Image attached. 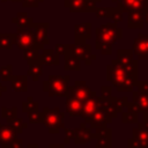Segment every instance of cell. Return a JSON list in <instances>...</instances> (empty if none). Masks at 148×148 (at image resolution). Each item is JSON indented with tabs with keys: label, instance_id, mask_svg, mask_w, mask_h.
<instances>
[{
	"label": "cell",
	"instance_id": "23",
	"mask_svg": "<svg viewBox=\"0 0 148 148\" xmlns=\"http://www.w3.org/2000/svg\"><path fill=\"white\" fill-rule=\"evenodd\" d=\"M145 25L143 13L142 12H132L127 14V28L128 29H142Z\"/></svg>",
	"mask_w": 148,
	"mask_h": 148
},
{
	"label": "cell",
	"instance_id": "52",
	"mask_svg": "<svg viewBox=\"0 0 148 148\" xmlns=\"http://www.w3.org/2000/svg\"><path fill=\"white\" fill-rule=\"evenodd\" d=\"M94 1H96V2H97V3H98V2H101V1H102V0H94Z\"/></svg>",
	"mask_w": 148,
	"mask_h": 148
},
{
	"label": "cell",
	"instance_id": "37",
	"mask_svg": "<svg viewBox=\"0 0 148 148\" xmlns=\"http://www.w3.org/2000/svg\"><path fill=\"white\" fill-rule=\"evenodd\" d=\"M128 103V98L127 97H120V98H116V102H114V105H116V111L118 114L121 113V111L126 108Z\"/></svg>",
	"mask_w": 148,
	"mask_h": 148
},
{
	"label": "cell",
	"instance_id": "17",
	"mask_svg": "<svg viewBox=\"0 0 148 148\" xmlns=\"http://www.w3.org/2000/svg\"><path fill=\"white\" fill-rule=\"evenodd\" d=\"M47 29H49V23L47 22H40V23H34L32 30L35 35V39L37 44L45 46L50 43L49 37H47Z\"/></svg>",
	"mask_w": 148,
	"mask_h": 148
},
{
	"label": "cell",
	"instance_id": "30",
	"mask_svg": "<svg viewBox=\"0 0 148 148\" xmlns=\"http://www.w3.org/2000/svg\"><path fill=\"white\" fill-rule=\"evenodd\" d=\"M138 74H127L126 75V79L123 83V87L120 88L119 92L120 91H124V92H128V91H133V89L135 88L136 86V82H138Z\"/></svg>",
	"mask_w": 148,
	"mask_h": 148
},
{
	"label": "cell",
	"instance_id": "26",
	"mask_svg": "<svg viewBox=\"0 0 148 148\" xmlns=\"http://www.w3.org/2000/svg\"><path fill=\"white\" fill-rule=\"evenodd\" d=\"M13 23H15L17 25V28H32L34 25V20L32 17H30L27 13H17L15 17L12 18Z\"/></svg>",
	"mask_w": 148,
	"mask_h": 148
},
{
	"label": "cell",
	"instance_id": "46",
	"mask_svg": "<svg viewBox=\"0 0 148 148\" xmlns=\"http://www.w3.org/2000/svg\"><path fill=\"white\" fill-rule=\"evenodd\" d=\"M9 148H23V141L21 139H15L14 142L9 146Z\"/></svg>",
	"mask_w": 148,
	"mask_h": 148
},
{
	"label": "cell",
	"instance_id": "36",
	"mask_svg": "<svg viewBox=\"0 0 148 148\" xmlns=\"http://www.w3.org/2000/svg\"><path fill=\"white\" fill-rule=\"evenodd\" d=\"M9 124H10V126L16 131L17 134H20V133L23 131V128H27V127H28V125H27L25 123H23V119H22V118H17V117H16L14 120H12Z\"/></svg>",
	"mask_w": 148,
	"mask_h": 148
},
{
	"label": "cell",
	"instance_id": "20",
	"mask_svg": "<svg viewBox=\"0 0 148 148\" xmlns=\"http://www.w3.org/2000/svg\"><path fill=\"white\" fill-rule=\"evenodd\" d=\"M131 102L135 105L139 113H143L148 109V94H146L143 91H140V90L133 91Z\"/></svg>",
	"mask_w": 148,
	"mask_h": 148
},
{
	"label": "cell",
	"instance_id": "11",
	"mask_svg": "<svg viewBox=\"0 0 148 148\" xmlns=\"http://www.w3.org/2000/svg\"><path fill=\"white\" fill-rule=\"evenodd\" d=\"M132 51L138 60H148V35L139 34L133 40Z\"/></svg>",
	"mask_w": 148,
	"mask_h": 148
},
{
	"label": "cell",
	"instance_id": "14",
	"mask_svg": "<svg viewBox=\"0 0 148 148\" xmlns=\"http://www.w3.org/2000/svg\"><path fill=\"white\" fill-rule=\"evenodd\" d=\"M74 143L75 145H87L92 141V130L87 127V124L82 121L79 127L74 128Z\"/></svg>",
	"mask_w": 148,
	"mask_h": 148
},
{
	"label": "cell",
	"instance_id": "2",
	"mask_svg": "<svg viewBox=\"0 0 148 148\" xmlns=\"http://www.w3.org/2000/svg\"><path fill=\"white\" fill-rule=\"evenodd\" d=\"M69 75H50L43 82V90L50 97H65L68 91Z\"/></svg>",
	"mask_w": 148,
	"mask_h": 148
},
{
	"label": "cell",
	"instance_id": "8",
	"mask_svg": "<svg viewBox=\"0 0 148 148\" xmlns=\"http://www.w3.org/2000/svg\"><path fill=\"white\" fill-rule=\"evenodd\" d=\"M64 6L71 13H92L97 8V2L94 0H64Z\"/></svg>",
	"mask_w": 148,
	"mask_h": 148
},
{
	"label": "cell",
	"instance_id": "19",
	"mask_svg": "<svg viewBox=\"0 0 148 148\" xmlns=\"http://www.w3.org/2000/svg\"><path fill=\"white\" fill-rule=\"evenodd\" d=\"M39 62L45 66H58L60 64V57L56 53L54 50L43 49L39 53Z\"/></svg>",
	"mask_w": 148,
	"mask_h": 148
},
{
	"label": "cell",
	"instance_id": "12",
	"mask_svg": "<svg viewBox=\"0 0 148 148\" xmlns=\"http://www.w3.org/2000/svg\"><path fill=\"white\" fill-rule=\"evenodd\" d=\"M99 108V96H97L96 91H91V94L89 95V97L83 102L82 105V111L80 117H82L84 119V123L87 124V121L89 120V118L95 113V111Z\"/></svg>",
	"mask_w": 148,
	"mask_h": 148
},
{
	"label": "cell",
	"instance_id": "45",
	"mask_svg": "<svg viewBox=\"0 0 148 148\" xmlns=\"http://www.w3.org/2000/svg\"><path fill=\"white\" fill-rule=\"evenodd\" d=\"M66 45L67 44H62V43H58V44H56V53L60 57V56H64V53H65V51H66Z\"/></svg>",
	"mask_w": 148,
	"mask_h": 148
},
{
	"label": "cell",
	"instance_id": "28",
	"mask_svg": "<svg viewBox=\"0 0 148 148\" xmlns=\"http://www.w3.org/2000/svg\"><path fill=\"white\" fill-rule=\"evenodd\" d=\"M39 51H42V50L36 46L24 50V59L27 60V64L29 66L32 64L39 62Z\"/></svg>",
	"mask_w": 148,
	"mask_h": 148
},
{
	"label": "cell",
	"instance_id": "21",
	"mask_svg": "<svg viewBox=\"0 0 148 148\" xmlns=\"http://www.w3.org/2000/svg\"><path fill=\"white\" fill-rule=\"evenodd\" d=\"M65 98H66V112L72 117H80L83 102L69 96H65Z\"/></svg>",
	"mask_w": 148,
	"mask_h": 148
},
{
	"label": "cell",
	"instance_id": "7",
	"mask_svg": "<svg viewBox=\"0 0 148 148\" xmlns=\"http://www.w3.org/2000/svg\"><path fill=\"white\" fill-rule=\"evenodd\" d=\"M67 50L69 51L71 54L75 56L80 60H83L87 66H89L91 64V61L96 59V56L91 53V46L87 43H83V44H79V43L67 44Z\"/></svg>",
	"mask_w": 148,
	"mask_h": 148
},
{
	"label": "cell",
	"instance_id": "43",
	"mask_svg": "<svg viewBox=\"0 0 148 148\" xmlns=\"http://www.w3.org/2000/svg\"><path fill=\"white\" fill-rule=\"evenodd\" d=\"M101 96L102 97H110V96H112V88H111V86H102L101 87Z\"/></svg>",
	"mask_w": 148,
	"mask_h": 148
},
{
	"label": "cell",
	"instance_id": "34",
	"mask_svg": "<svg viewBox=\"0 0 148 148\" xmlns=\"http://www.w3.org/2000/svg\"><path fill=\"white\" fill-rule=\"evenodd\" d=\"M22 111L24 113H29L32 111H38V102H35L32 97H28L25 102L22 103Z\"/></svg>",
	"mask_w": 148,
	"mask_h": 148
},
{
	"label": "cell",
	"instance_id": "9",
	"mask_svg": "<svg viewBox=\"0 0 148 148\" xmlns=\"http://www.w3.org/2000/svg\"><path fill=\"white\" fill-rule=\"evenodd\" d=\"M113 3L117 5V7L123 13H132V12H145L148 8V2L146 0H112Z\"/></svg>",
	"mask_w": 148,
	"mask_h": 148
},
{
	"label": "cell",
	"instance_id": "44",
	"mask_svg": "<svg viewBox=\"0 0 148 148\" xmlns=\"http://www.w3.org/2000/svg\"><path fill=\"white\" fill-rule=\"evenodd\" d=\"M135 87L138 88V90L148 94V81H141V80H138Z\"/></svg>",
	"mask_w": 148,
	"mask_h": 148
},
{
	"label": "cell",
	"instance_id": "3",
	"mask_svg": "<svg viewBox=\"0 0 148 148\" xmlns=\"http://www.w3.org/2000/svg\"><path fill=\"white\" fill-rule=\"evenodd\" d=\"M64 112L60 111L59 108H43L42 111V124L47 128L51 134H58L64 125Z\"/></svg>",
	"mask_w": 148,
	"mask_h": 148
},
{
	"label": "cell",
	"instance_id": "41",
	"mask_svg": "<svg viewBox=\"0 0 148 148\" xmlns=\"http://www.w3.org/2000/svg\"><path fill=\"white\" fill-rule=\"evenodd\" d=\"M64 131H65V139H64V145H68L73 139H74V130H71V128H65L64 127Z\"/></svg>",
	"mask_w": 148,
	"mask_h": 148
},
{
	"label": "cell",
	"instance_id": "22",
	"mask_svg": "<svg viewBox=\"0 0 148 148\" xmlns=\"http://www.w3.org/2000/svg\"><path fill=\"white\" fill-rule=\"evenodd\" d=\"M116 97L110 96V97H102L99 96V108L103 109L109 116H111L112 118H117L119 114L116 111Z\"/></svg>",
	"mask_w": 148,
	"mask_h": 148
},
{
	"label": "cell",
	"instance_id": "6",
	"mask_svg": "<svg viewBox=\"0 0 148 148\" xmlns=\"http://www.w3.org/2000/svg\"><path fill=\"white\" fill-rule=\"evenodd\" d=\"M16 38H15V44L17 45V47L20 50H25L29 47H38L40 50L44 49V46L37 44L36 39H35V35H34V30L32 28H17L16 30Z\"/></svg>",
	"mask_w": 148,
	"mask_h": 148
},
{
	"label": "cell",
	"instance_id": "13",
	"mask_svg": "<svg viewBox=\"0 0 148 148\" xmlns=\"http://www.w3.org/2000/svg\"><path fill=\"white\" fill-rule=\"evenodd\" d=\"M113 118L111 116H109L103 109L98 108L95 113L89 118V120L87 121V124L89 125V127L91 130L97 128V127H105L108 125H110L112 123Z\"/></svg>",
	"mask_w": 148,
	"mask_h": 148
},
{
	"label": "cell",
	"instance_id": "53",
	"mask_svg": "<svg viewBox=\"0 0 148 148\" xmlns=\"http://www.w3.org/2000/svg\"><path fill=\"white\" fill-rule=\"evenodd\" d=\"M146 113H147V114H148V109H147V111H146Z\"/></svg>",
	"mask_w": 148,
	"mask_h": 148
},
{
	"label": "cell",
	"instance_id": "25",
	"mask_svg": "<svg viewBox=\"0 0 148 148\" xmlns=\"http://www.w3.org/2000/svg\"><path fill=\"white\" fill-rule=\"evenodd\" d=\"M12 88L14 91L25 92L28 90V76L27 75H14L10 79Z\"/></svg>",
	"mask_w": 148,
	"mask_h": 148
},
{
	"label": "cell",
	"instance_id": "49",
	"mask_svg": "<svg viewBox=\"0 0 148 148\" xmlns=\"http://www.w3.org/2000/svg\"><path fill=\"white\" fill-rule=\"evenodd\" d=\"M143 21H145V23L148 25V8H147V10H146L145 14H143Z\"/></svg>",
	"mask_w": 148,
	"mask_h": 148
},
{
	"label": "cell",
	"instance_id": "40",
	"mask_svg": "<svg viewBox=\"0 0 148 148\" xmlns=\"http://www.w3.org/2000/svg\"><path fill=\"white\" fill-rule=\"evenodd\" d=\"M109 9L110 7H97L95 9V15L97 18H102V17H108V14H109Z\"/></svg>",
	"mask_w": 148,
	"mask_h": 148
},
{
	"label": "cell",
	"instance_id": "42",
	"mask_svg": "<svg viewBox=\"0 0 148 148\" xmlns=\"http://www.w3.org/2000/svg\"><path fill=\"white\" fill-rule=\"evenodd\" d=\"M44 0H21V3L23 7H38L39 2H43Z\"/></svg>",
	"mask_w": 148,
	"mask_h": 148
},
{
	"label": "cell",
	"instance_id": "18",
	"mask_svg": "<svg viewBox=\"0 0 148 148\" xmlns=\"http://www.w3.org/2000/svg\"><path fill=\"white\" fill-rule=\"evenodd\" d=\"M121 121L124 124H138L139 123V111L135 105L128 101L126 108L121 111Z\"/></svg>",
	"mask_w": 148,
	"mask_h": 148
},
{
	"label": "cell",
	"instance_id": "51",
	"mask_svg": "<svg viewBox=\"0 0 148 148\" xmlns=\"http://www.w3.org/2000/svg\"><path fill=\"white\" fill-rule=\"evenodd\" d=\"M27 148H39V147H38V145H36V143H30V145H28Z\"/></svg>",
	"mask_w": 148,
	"mask_h": 148
},
{
	"label": "cell",
	"instance_id": "27",
	"mask_svg": "<svg viewBox=\"0 0 148 148\" xmlns=\"http://www.w3.org/2000/svg\"><path fill=\"white\" fill-rule=\"evenodd\" d=\"M134 54H133V51L132 50H128V49H119L117 50V59L116 61L121 65V66H125L127 65L128 62H131L134 58Z\"/></svg>",
	"mask_w": 148,
	"mask_h": 148
},
{
	"label": "cell",
	"instance_id": "33",
	"mask_svg": "<svg viewBox=\"0 0 148 148\" xmlns=\"http://www.w3.org/2000/svg\"><path fill=\"white\" fill-rule=\"evenodd\" d=\"M123 12L117 7H110L109 9V14H108V18H111L112 22H116V23H119L123 21Z\"/></svg>",
	"mask_w": 148,
	"mask_h": 148
},
{
	"label": "cell",
	"instance_id": "54",
	"mask_svg": "<svg viewBox=\"0 0 148 148\" xmlns=\"http://www.w3.org/2000/svg\"><path fill=\"white\" fill-rule=\"evenodd\" d=\"M146 1H147V2H148V0H146Z\"/></svg>",
	"mask_w": 148,
	"mask_h": 148
},
{
	"label": "cell",
	"instance_id": "47",
	"mask_svg": "<svg viewBox=\"0 0 148 148\" xmlns=\"http://www.w3.org/2000/svg\"><path fill=\"white\" fill-rule=\"evenodd\" d=\"M49 148H66V147H65L64 143H60V145H58V143H51V145H49Z\"/></svg>",
	"mask_w": 148,
	"mask_h": 148
},
{
	"label": "cell",
	"instance_id": "1",
	"mask_svg": "<svg viewBox=\"0 0 148 148\" xmlns=\"http://www.w3.org/2000/svg\"><path fill=\"white\" fill-rule=\"evenodd\" d=\"M95 47L103 56L112 54V45L117 40L123 38V29L118 27V23H105L95 29Z\"/></svg>",
	"mask_w": 148,
	"mask_h": 148
},
{
	"label": "cell",
	"instance_id": "38",
	"mask_svg": "<svg viewBox=\"0 0 148 148\" xmlns=\"http://www.w3.org/2000/svg\"><path fill=\"white\" fill-rule=\"evenodd\" d=\"M12 65H7V66H5V67H2L1 69H0V77H1V80H3V81H8V80H10L12 79Z\"/></svg>",
	"mask_w": 148,
	"mask_h": 148
},
{
	"label": "cell",
	"instance_id": "32",
	"mask_svg": "<svg viewBox=\"0 0 148 148\" xmlns=\"http://www.w3.org/2000/svg\"><path fill=\"white\" fill-rule=\"evenodd\" d=\"M95 148H112V134L103 135L96 139Z\"/></svg>",
	"mask_w": 148,
	"mask_h": 148
},
{
	"label": "cell",
	"instance_id": "31",
	"mask_svg": "<svg viewBox=\"0 0 148 148\" xmlns=\"http://www.w3.org/2000/svg\"><path fill=\"white\" fill-rule=\"evenodd\" d=\"M42 74H43V65L40 62H36L29 66L27 76H31L34 81H38Z\"/></svg>",
	"mask_w": 148,
	"mask_h": 148
},
{
	"label": "cell",
	"instance_id": "16",
	"mask_svg": "<svg viewBox=\"0 0 148 148\" xmlns=\"http://www.w3.org/2000/svg\"><path fill=\"white\" fill-rule=\"evenodd\" d=\"M74 36H75V42L79 44L86 43L87 39L91 38V23L89 22H83V23H77L74 25Z\"/></svg>",
	"mask_w": 148,
	"mask_h": 148
},
{
	"label": "cell",
	"instance_id": "15",
	"mask_svg": "<svg viewBox=\"0 0 148 148\" xmlns=\"http://www.w3.org/2000/svg\"><path fill=\"white\" fill-rule=\"evenodd\" d=\"M17 138L16 131L9 125H3L0 123V146L2 148H9V146Z\"/></svg>",
	"mask_w": 148,
	"mask_h": 148
},
{
	"label": "cell",
	"instance_id": "50",
	"mask_svg": "<svg viewBox=\"0 0 148 148\" xmlns=\"http://www.w3.org/2000/svg\"><path fill=\"white\" fill-rule=\"evenodd\" d=\"M6 90H7L6 86H3V84H2L1 82H0V96H1V94H2V92H5Z\"/></svg>",
	"mask_w": 148,
	"mask_h": 148
},
{
	"label": "cell",
	"instance_id": "5",
	"mask_svg": "<svg viewBox=\"0 0 148 148\" xmlns=\"http://www.w3.org/2000/svg\"><path fill=\"white\" fill-rule=\"evenodd\" d=\"M126 71L125 68L119 65L116 59L111 61V64L106 65V80L109 82H111V84L113 87L117 88V91L120 90V88L123 87V83L126 79Z\"/></svg>",
	"mask_w": 148,
	"mask_h": 148
},
{
	"label": "cell",
	"instance_id": "24",
	"mask_svg": "<svg viewBox=\"0 0 148 148\" xmlns=\"http://www.w3.org/2000/svg\"><path fill=\"white\" fill-rule=\"evenodd\" d=\"M64 58H65V60H64V69L65 71H80L81 69L80 59L69 53V51L67 50V45H66V51L64 53Z\"/></svg>",
	"mask_w": 148,
	"mask_h": 148
},
{
	"label": "cell",
	"instance_id": "35",
	"mask_svg": "<svg viewBox=\"0 0 148 148\" xmlns=\"http://www.w3.org/2000/svg\"><path fill=\"white\" fill-rule=\"evenodd\" d=\"M1 113H2V118H5L8 123H10L12 120H14L17 116V109L14 106V108H10V109H6V108H2L1 109Z\"/></svg>",
	"mask_w": 148,
	"mask_h": 148
},
{
	"label": "cell",
	"instance_id": "39",
	"mask_svg": "<svg viewBox=\"0 0 148 148\" xmlns=\"http://www.w3.org/2000/svg\"><path fill=\"white\" fill-rule=\"evenodd\" d=\"M29 123L31 124H42V112L38 111H32L28 113Z\"/></svg>",
	"mask_w": 148,
	"mask_h": 148
},
{
	"label": "cell",
	"instance_id": "29",
	"mask_svg": "<svg viewBox=\"0 0 148 148\" xmlns=\"http://www.w3.org/2000/svg\"><path fill=\"white\" fill-rule=\"evenodd\" d=\"M16 34H0V50H10L15 44Z\"/></svg>",
	"mask_w": 148,
	"mask_h": 148
},
{
	"label": "cell",
	"instance_id": "48",
	"mask_svg": "<svg viewBox=\"0 0 148 148\" xmlns=\"http://www.w3.org/2000/svg\"><path fill=\"white\" fill-rule=\"evenodd\" d=\"M142 121H143L145 124H147V125H148V114H147L146 112H143V113H142Z\"/></svg>",
	"mask_w": 148,
	"mask_h": 148
},
{
	"label": "cell",
	"instance_id": "10",
	"mask_svg": "<svg viewBox=\"0 0 148 148\" xmlns=\"http://www.w3.org/2000/svg\"><path fill=\"white\" fill-rule=\"evenodd\" d=\"M91 89L87 86L86 81L83 80H76L74 81V84L73 86H69L68 87V91H67V95L66 96H69V97H73V98H76L79 101H82L84 102L89 95L91 94Z\"/></svg>",
	"mask_w": 148,
	"mask_h": 148
},
{
	"label": "cell",
	"instance_id": "4",
	"mask_svg": "<svg viewBox=\"0 0 148 148\" xmlns=\"http://www.w3.org/2000/svg\"><path fill=\"white\" fill-rule=\"evenodd\" d=\"M127 148H148V125L138 123L132 130V138L127 140Z\"/></svg>",
	"mask_w": 148,
	"mask_h": 148
}]
</instances>
